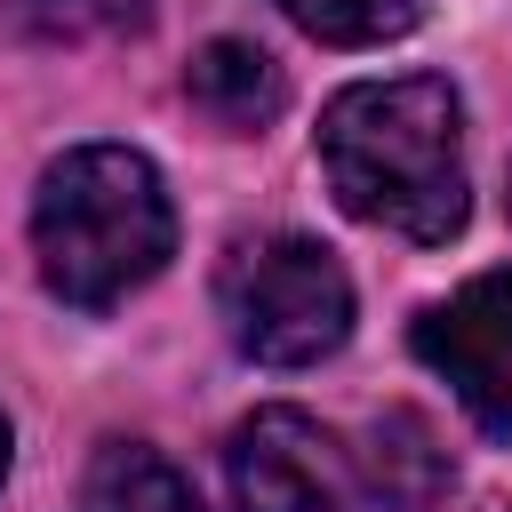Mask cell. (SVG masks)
<instances>
[{"label": "cell", "mask_w": 512, "mask_h": 512, "mask_svg": "<svg viewBox=\"0 0 512 512\" xmlns=\"http://www.w3.org/2000/svg\"><path fill=\"white\" fill-rule=\"evenodd\" d=\"M0 480H8V416H0Z\"/></svg>", "instance_id": "cell-11"}, {"label": "cell", "mask_w": 512, "mask_h": 512, "mask_svg": "<svg viewBox=\"0 0 512 512\" xmlns=\"http://www.w3.org/2000/svg\"><path fill=\"white\" fill-rule=\"evenodd\" d=\"M168 248H176L168 184L128 144H80L32 192V256H40V280L64 304H80V312H104L128 288H144L168 264Z\"/></svg>", "instance_id": "cell-2"}, {"label": "cell", "mask_w": 512, "mask_h": 512, "mask_svg": "<svg viewBox=\"0 0 512 512\" xmlns=\"http://www.w3.org/2000/svg\"><path fill=\"white\" fill-rule=\"evenodd\" d=\"M184 96H192L216 128H264V120L288 104V80H280V64H272L256 40H208V48L184 64Z\"/></svg>", "instance_id": "cell-6"}, {"label": "cell", "mask_w": 512, "mask_h": 512, "mask_svg": "<svg viewBox=\"0 0 512 512\" xmlns=\"http://www.w3.org/2000/svg\"><path fill=\"white\" fill-rule=\"evenodd\" d=\"M80 512H200V496H192V480H184L168 456L120 440V448H104V456L88 464Z\"/></svg>", "instance_id": "cell-8"}, {"label": "cell", "mask_w": 512, "mask_h": 512, "mask_svg": "<svg viewBox=\"0 0 512 512\" xmlns=\"http://www.w3.org/2000/svg\"><path fill=\"white\" fill-rule=\"evenodd\" d=\"M216 312L232 344L264 368H312L352 336V280L320 240L264 232L240 240L216 272Z\"/></svg>", "instance_id": "cell-3"}, {"label": "cell", "mask_w": 512, "mask_h": 512, "mask_svg": "<svg viewBox=\"0 0 512 512\" xmlns=\"http://www.w3.org/2000/svg\"><path fill=\"white\" fill-rule=\"evenodd\" d=\"M328 192L416 248H440L464 224V104L448 80H360L320 112Z\"/></svg>", "instance_id": "cell-1"}, {"label": "cell", "mask_w": 512, "mask_h": 512, "mask_svg": "<svg viewBox=\"0 0 512 512\" xmlns=\"http://www.w3.org/2000/svg\"><path fill=\"white\" fill-rule=\"evenodd\" d=\"M416 8L424 0H280V16L312 40H328V48H376V40L408 32Z\"/></svg>", "instance_id": "cell-9"}, {"label": "cell", "mask_w": 512, "mask_h": 512, "mask_svg": "<svg viewBox=\"0 0 512 512\" xmlns=\"http://www.w3.org/2000/svg\"><path fill=\"white\" fill-rule=\"evenodd\" d=\"M224 480L240 512H336L352 496L344 448L304 408H256L224 448Z\"/></svg>", "instance_id": "cell-5"}, {"label": "cell", "mask_w": 512, "mask_h": 512, "mask_svg": "<svg viewBox=\"0 0 512 512\" xmlns=\"http://www.w3.org/2000/svg\"><path fill=\"white\" fill-rule=\"evenodd\" d=\"M416 360L456 384L480 432L512 440V272H480L432 304L416 320Z\"/></svg>", "instance_id": "cell-4"}, {"label": "cell", "mask_w": 512, "mask_h": 512, "mask_svg": "<svg viewBox=\"0 0 512 512\" xmlns=\"http://www.w3.org/2000/svg\"><path fill=\"white\" fill-rule=\"evenodd\" d=\"M152 16V0H16V24L48 48H72V40H112V32H136Z\"/></svg>", "instance_id": "cell-10"}, {"label": "cell", "mask_w": 512, "mask_h": 512, "mask_svg": "<svg viewBox=\"0 0 512 512\" xmlns=\"http://www.w3.org/2000/svg\"><path fill=\"white\" fill-rule=\"evenodd\" d=\"M448 480H456V464H448V448L432 440V424H424L416 408L376 416V432H368V488H376L384 504L424 512V504H440Z\"/></svg>", "instance_id": "cell-7"}]
</instances>
